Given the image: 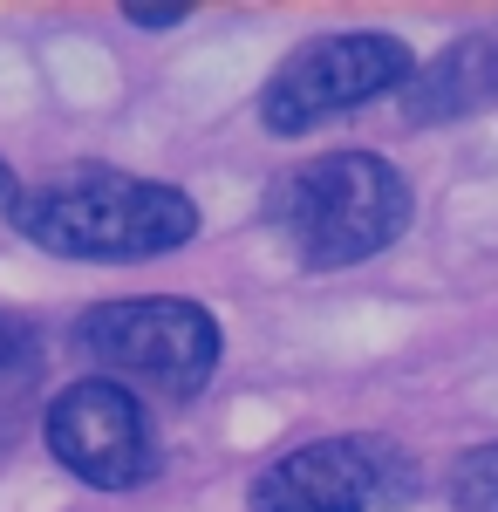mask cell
Listing matches in <instances>:
<instances>
[{"instance_id": "cell-1", "label": "cell", "mask_w": 498, "mask_h": 512, "mask_svg": "<svg viewBox=\"0 0 498 512\" xmlns=\"http://www.w3.org/2000/svg\"><path fill=\"white\" fill-rule=\"evenodd\" d=\"M14 233L55 260H157L198 233V205L164 178H137L116 164H62L14 198Z\"/></svg>"}, {"instance_id": "cell-2", "label": "cell", "mask_w": 498, "mask_h": 512, "mask_svg": "<svg viewBox=\"0 0 498 512\" xmlns=\"http://www.w3.org/2000/svg\"><path fill=\"white\" fill-rule=\"evenodd\" d=\"M410 178L376 151H328V158L287 171L267 198V226L307 274H342L389 253L410 233Z\"/></svg>"}, {"instance_id": "cell-3", "label": "cell", "mask_w": 498, "mask_h": 512, "mask_svg": "<svg viewBox=\"0 0 498 512\" xmlns=\"http://www.w3.org/2000/svg\"><path fill=\"white\" fill-rule=\"evenodd\" d=\"M76 355H89L103 376L123 383H144V390L185 403L219 376V355L226 335L212 308L198 301H103V308H82L69 328Z\"/></svg>"}, {"instance_id": "cell-4", "label": "cell", "mask_w": 498, "mask_h": 512, "mask_svg": "<svg viewBox=\"0 0 498 512\" xmlns=\"http://www.w3.org/2000/svg\"><path fill=\"white\" fill-rule=\"evenodd\" d=\"M423 492V465L410 444L376 431H342L280 451L253 478L246 512H403Z\"/></svg>"}, {"instance_id": "cell-5", "label": "cell", "mask_w": 498, "mask_h": 512, "mask_svg": "<svg viewBox=\"0 0 498 512\" xmlns=\"http://www.w3.org/2000/svg\"><path fill=\"white\" fill-rule=\"evenodd\" d=\"M423 62L396 35H321L301 41L260 89V123L273 137H301L314 123L362 110L376 96H403Z\"/></svg>"}, {"instance_id": "cell-6", "label": "cell", "mask_w": 498, "mask_h": 512, "mask_svg": "<svg viewBox=\"0 0 498 512\" xmlns=\"http://www.w3.org/2000/svg\"><path fill=\"white\" fill-rule=\"evenodd\" d=\"M41 437H48V458L69 478L96 485V492H137V485H151L157 465H164L151 410L123 390V383H110V376L69 383V390L48 403Z\"/></svg>"}, {"instance_id": "cell-7", "label": "cell", "mask_w": 498, "mask_h": 512, "mask_svg": "<svg viewBox=\"0 0 498 512\" xmlns=\"http://www.w3.org/2000/svg\"><path fill=\"white\" fill-rule=\"evenodd\" d=\"M498 103V35H464L451 41L430 69L410 76L403 89V117L417 123H458V117H478V110H492Z\"/></svg>"}, {"instance_id": "cell-8", "label": "cell", "mask_w": 498, "mask_h": 512, "mask_svg": "<svg viewBox=\"0 0 498 512\" xmlns=\"http://www.w3.org/2000/svg\"><path fill=\"white\" fill-rule=\"evenodd\" d=\"M451 506L458 512H498V444H478L451 465Z\"/></svg>"}, {"instance_id": "cell-9", "label": "cell", "mask_w": 498, "mask_h": 512, "mask_svg": "<svg viewBox=\"0 0 498 512\" xmlns=\"http://www.w3.org/2000/svg\"><path fill=\"white\" fill-rule=\"evenodd\" d=\"M28 349H35V321L0 308V376H7L14 362H28Z\"/></svg>"}, {"instance_id": "cell-10", "label": "cell", "mask_w": 498, "mask_h": 512, "mask_svg": "<svg viewBox=\"0 0 498 512\" xmlns=\"http://www.w3.org/2000/svg\"><path fill=\"white\" fill-rule=\"evenodd\" d=\"M185 14H192V7H144V0H130V7H123V21H137V28H178V21H185Z\"/></svg>"}, {"instance_id": "cell-11", "label": "cell", "mask_w": 498, "mask_h": 512, "mask_svg": "<svg viewBox=\"0 0 498 512\" xmlns=\"http://www.w3.org/2000/svg\"><path fill=\"white\" fill-rule=\"evenodd\" d=\"M14 198H21V178H14V164L0 158V212H14Z\"/></svg>"}]
</instances>
